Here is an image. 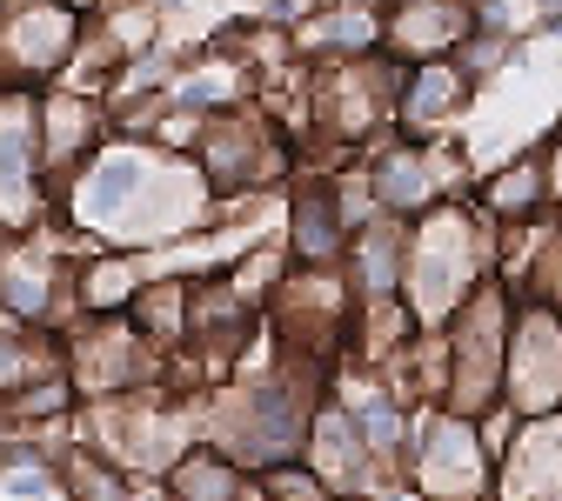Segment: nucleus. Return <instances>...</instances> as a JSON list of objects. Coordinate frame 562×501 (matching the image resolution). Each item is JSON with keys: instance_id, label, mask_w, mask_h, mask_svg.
I'll return each mask as SVG.
<instances>
[{"instance_id": "nucleus-1", "label": "nucleus", "mask_w": 562, "mask_h": 501, "mask_svg": "<svg viewBox=\"0 0 562 501\" xmlns=\"http://www.w3.org/2000/svg\"><path fill=\"white\" fill-rule=\"evenodd\" d=\"M54 221L94 248L155 254L181 248L222 221V201L207 194L194 155H161L155 140L108 134L101 148L54 187Z\"/></svg>"}, {"instance_id": "nucleus-2", "label": "nucleus", "mask_w": 562, "mask_h": 501, "mask_svg": "<svg viewBox=\"0 0 562 501\" xmlns=\"http://www.w3.org/2000/svg\"><path fill=\"white\" fill-rule=\"evenodd\" d=\"M322 395H328L322 368H302V362H281V354H274L268 375H228V382L194 395L201 442H215L248 475L281 468V462H302L308 414L322 408Z\"/></svg>"}, {"instance_id": "nucleus-3", "label": "nucleus", "mask_w": 562, "mask_h": 501, "mask_svg": "<svg viewBox=\"0 0 562 501\" xmlns=\"http://www.w3.org/2000/svg\"><path fill=\"white\" fill-rule=\"evenodd\" d=\"M503 267V235L482 221L469 201H442L436 214L408 221V261H402V308L422 334H442L449 315L496 281Z\"/></svg>"}, {"instance_id": "nucleus-4", "label": "nucleus", "mask_w": 562, "mask_h": 501, "mask_svg": "<svg viewBox=\"0 0 562 501\" xmlns=\"http://www.w3.org/2000/svg\"><path fill=\"white\" fill-rule=\"evenodd\" d=\"M194 395L201 388H140V395H114V401H81L67 428H75V442L108 455L127 481H161L201 442Z\"/></svg>"}, {"instance_id": "nucleus-5", "label": "nucleus", "mask_w": 562, "mask_h": 501, "mask_svg": "<svg viewBox=\"0 0 562 501\" xmlns=\"http://www.w3.org/2000/svg\"><path fill=\"white\" fill-rule=\"evenodd\" d=\"M509 315L516 295L503 281H482V288L449 315L442 328V408L462 421H482L488 408H503V354H509Z\"/></svg>"}, {"instance_id": "nucleus-6", "label": "nucleus", "mask_w": 562, "mask_h": 501, "mask_svg": "<svg viewBox=\"0 0 562 501\" xmlns=\"http://www.w3.org/2000/svg\"><path fill=\"white\" fill-rule=\"evenodd\" d=\"M94 254V241L67 235L60 221H41L27 235L0 241V308L21 328L67 334L75 328V261Z\"/></svg>"}, {"instance_id": "nucleus-7", "label": "nucleus", "mask_w": 562, "mask_h": 501, "mask_svg": "<svg viewBox=\"0 0 562 501\" xmlns=\"http://www.w3.org/2000/svg\"><path fill=\"white\" fill-rule=\"evenodd\" d=\"M194 168L207 181V194H215L222 207L228 201H255V194H274L281 181H289L295 168V140L281 121H268L255 101L248 107H228L201 127L194 140Z\"/></svg>"}, {"instance_id": "nucleus-8", "label": "nucleus", "mask_w": 562, "mask_h": 501, "mask_svg": "<svg viewBox=\"0 0 562 501\" xmlns=\"http://www.w3.org/2000/svg\"><path fill=\"white\" fill-rule=\"evenodd\" d=\"M348 315H356V295H348L341 267H289L281 288L268 295V308H261V328L274 334L281 362H302V368L335 375L341 368Z\"/></svg>"}, {"instance_id": "nucleus-9", "label": "nucleus", "mask_w": 562, "mask_h": 501, "mask_svg": "<svg viewBox=\"0 0 562 501\" xmlns=\"http://www.w3.org/2000/svg\"><path fill=\"white\" fill-rule=\"evenodd\" d=\"M395 88H402V67L389 54L308 67V140H328V148H375V134L395 127Z\"/></svg>"}, {"instance_id": "nucleus-10", "label": "nucleus", "mask_w": 562, "mask_h": 501, "mask_svg": "<svg viewBox=\"0 0 562 501\" xmlns=\"http://www.w3.org/2000/svg\"><path fill=\"white\" fill-rule=\"evenodd\" d=\"M488 481H496V455L482 428L449 408H415L402 488H415V501H488Z\"/></svg>"}, {"instance_id": "nucleus-11", "label": "nucleus", "mask_w": 562, "mask_h": 501, "mask_svg": "<svg viewBox=\"0 0 562 501\" xmlns=\"http://www.w3.org/2000/svg\"><path fill=\"white\" fill-rule=\"evenodd\" d=\"M60 375L75 401H114L140 388H168V354L140 341L127 315H108V321H75L60 334Z\"/></svg>"}, {"instance_id": "nucleus-12", "label": "nucleus", "mask_w": 562, "mask_h": 501, "mask_svg": "<svg viewBox=\"0 0 562 501\" xmlns=\"http://www.w3.org/2000/svg\"><path fill=\"white\" fill-rule=\"evenodd\" d=\"M88 14L67 0H0V88L41 94L81 54Z\"/></svg>"}, {"instance_id": "nucleus-13", "label": "nucleus", "mask_w": 562, "mask_h": 501, "mask_svg": "<svg viewBox=\"0 0 562 501\" xmlns=\"http://www.w3.org/2000/svg\"><path fill=\"white\" fill-rule=\"evenodd\" d=\"M503 408L516 421L562 414V315L542 301H516L509 354H503Z\"/></svg>"}, {"instance_id": "nucleus-14", "label": "nucleus", "mask_w": 562, "mask_h": 501, "mask_svg": "<svg viewBox=\"0 0 562 501\" xmlns=\"http://www.w3.org/2000/svg\"><path fill=\"white\" fill-rule=\"evenodd\" d=\"M54 221V181L34 140V94L0 88V235H27Z\"/></svg>"}, {"instance_id": "nucleus-15", "label": "nucleus", "mask_w": 562, "mask_h": 501, "mask_svg": "<svg viewBox=\"0 0 562 501\" xmlns=\"http://www.w3.org/2000/svg\"><path fill=\"white\" fill-rule=\"evenodd\" d=\"M449 155L422 148V140H382V148L362 155V181H369V201L375 214H389V221H422V214H436L449 201Z\"/></svg>"}, {"instance_id": "nucleus-16", "label": "nucleus", "mask_w": 562, "mask_h": 501, "mask_svg": "<svg viewBox=\"0 0 562 501\" xmlns=\"http://www.w3.org/2000/svg\"><path fill=\"white\" fill-rule=\"evenodd\" d=\"M108 134H114V121H108V101L101 94L67 88V81H54V88L34 94V140H41V168H47L54 187L75 174Z\"/></svg>"}, {"instance_id": "nucleus-17", "label": "nucleus", "mask_w": 562, "mask_h": 501, "mask_svg": "<svg viewBox=\"0 0 562 501\" xmlns=\"http://www.w3.org/2000/svg\"><path fill=\"white\" fill-rule=\"evenodd\" d=\"M382 8V54L395 67L449 60L475 34V0H375Z\"/></svg>"}, {"instance_id": "nucleus-18", "label": "nucleus", "mask_w": 562, "mask_h": 501, "mask_svg": "<svg viewBox=\"0 0 562 501\" xmlns=\"http://www.w3.org/2000/svg\"><path fill=\"white\" fill-rule=\"evenodd\" d=\"M289 47L302 67H341L382 54V8L375 0H308L302 21L289 27Z\"/></svg>"}, {"instance_id": "nucleus-19", "label": "nucleus", "mask_w": 562, "mask_h": 501, "mask_svg": "<svg viewBox=\"0 0 562 501\" xmlns=\"http://www.w3.org/2000/svg\"><path fill=\"white\" fill-rule=\"evenodd\" d=\"M302 468L328 488V494H382V488H395L382 468H375V455L362 448V435H356V421L341 414V401L335 395H322V408L308 414V442H302Z\"/></svg>"}, {"instance_id": "nucleus-20", "label": "nucleus", "mask_w": 562, "mask_h": 501, "mask_svg": "<svg viewBox=\"0 0 562 501\" xmlns=\"http://www.w3.org/2000/svg\"><path fill=\"white\" fill-rule=\"evenodd\" d=\"M488 501H562V414L516 421V435L496 455Z\"/></svg>"}, {"instance_id": "nucleus-21", "label": "nucleus", "mask_w": 562, "mask_h": 501, "mask_svg": "<svg viewBox=\"0 0 562 501\" xmlns=\"http://www.w3.org/2000/svg\"><path fill=\"white\" fill-rule=\"evenodd\" d=\"M469 207H475L496 235L549 221V214H555V194H549V161H542V148H529V155H516V161H503V168H488V174L475 181Z\"/></svg>"}, {"instance_id": "nucleus-22", "label": "nucleus", "mask_w": 562, "mask_h": 501, "mask_svg": "<svg viewBox=\"0 0 562 501\" xmlns=\"http://www.w3.org/2000/svg\"><path fill=\"white\" fill-rule=\"evenodd\" d=\"M289 267H341V248H348V221L328 194V174H302L289 187Z\"/></svg>"}, {"instance_id": "nucleus-23", "label": "nucleus", "mask_w": 562, "mask_h": 501, "mask_svg": "<svg viewBox=\"0 0 562 501\" xmlns=\"http://www.w3.org/2000/svg\"><path fill=\"white\" fill-rule=\"evenodd\" d=\"M475 81L462 75L456 60H422V67H402V88H395V127L408 140H429L436 127H449L462 107H469Z\"/></svg>"}, {"instance_id": "nucleus-24", "label": "nucleus", "mask_w": 562, "mask_h": 501, "mask_svg": "<svg viewBox=\"0 0 562 501\" xmlns=\"http://www.w3.org/2000/svg\"><path fill=\"white\" fill-rule=\"evenodd\" d=\"M402 261H408V221H389V214H375L369 228L348 235L341 248V281L356 301H389L402 295Z\"/></svg>"}, {"instance_id": "nucleus-25", "label": "nucleus", "mask_w": 562, "mask_h": 501, "mask_svg": "<svg viewBox=\"0 0 562 501\" xmlns=\"http://www.w3.org/2000/svg\"><path fill=\"white\" fill-rule=\"evenodd\" d=\"M255 101V75L235 60V54H181V75L168 81V107L194 114V121H215L228 107H248Z\"/></svg>"}, {"instance_id": "nucleus-26", "label": "nucleus", "mask_w": 562, "mask_h": 501, "mask_svg": "<svg viewBox=\"0 0 562 501\" xmlns=\"http://www.w3.org/2000/svg\"><path fill=\"white\" fill-rule=\"evenodd\" d=\"M148 274H155L148 254H121V248H94V254H81V261H75V321L127 315Z\"/></svg>"}, {"instance_id": "nucleus-27", "label": "nucleus", "mask_w": 562, "mask_h": 501, "mask_svg": "<svg viewBox=\"0 0 562 501\" xmlns=\"http://www.w3.org/2000/svg\"><path fill=\"white\" fill-rule=\"evenodd\" d=\"M188 295H194V274L188 267H155L148 281H140V295H134V308H127V321H134V334L148 341L155 354H181V341H188Z\"/></svg>"}, {"instance_id": "nucleus-28", "label": "nucleus", "mask_w": 562, "mask_h": 501, "mask_svg": "<svg viewBox=\"0 0 562 501\" xmlns=\"http://www.w3.org/2000/svg\"><path fill=\"white\" fill-rule=\"evenodd\" d=\"M248 468L241 462H228L215 442H194L168 475H161V488L175 494V501H248Z\"/></svg>"}, {"instance_id": "nucleus-29", "label": "nucleus", "mask_w": 562, "mask_h": 501, "mask_svg": "<svg viewBox=\"0 0 562 501\" xmlns=\"http://www.w3.org/2000/svg\"><path fill=\"white\" fill-rule=\"evenodd\" d=\"M54 494H60V501H127L134 481H127L108 455H94L88 442L67 435V442L54 448Z\"/></svg>"}, {"instance_id": "nucleus-30", "label": "nucleus", "mask_w": 562, "mask_h": 501, "mask_svg": "<svg viewBox=\"0 0 562 501\" xmlns=\"http://www.w3.org/2000/svg\"><path fill=\"white\" fill-rule=\"evenodd\" d=\"M54 375H60V334L21 328V321L0 328V401L34 388V382H54Z\"/></svg>"}, {"instance_id": "nucleus-31", "label": "nucleus", "mask_w": 562, "mask_h": 501, "mask_svg": "<svg viewBox=\"0 0 562 501\" xmlns=\"http://www.w3.org/2000/svg\"><path fill=\"white\" fill-rule=\"evenodd\" d=\"M542 161H549V194L562 201V127H555V134L542 140Z\"/></svg>"}, {"instance_id": "nucleus-32", "label": "nucleus", "mask_w": 562, "mask_h": 501, "mask_svg": "<svg viewBox=\"0 0 562 501\" xmlns=\"http://www.w3.org/2000/svg\"><path fill=\"white\" fill-rule=\"evenodd\" d=\"M127 501H175V494H168L161 481H134V494H127Z\"/></svg>"}, {"instance_id": "nucleus-33", "label": "nucleus", "mask_w": 562, "mask_h": 501, "mask_svg": "<svg viewBox=\"0 0 562 501\" xmlns=\"http://www.w3.org/2000/svg\"><path fill=\"white\" fill-rule=\"evenodd\" d=\"M67 8H81V14H101V8H114V0H67Z\"/></svg>"}, {"instance_id": "nucleus-34", "label": "nucleus", "mask_w": 562, "mask_h": 501, "mask_svg": "<svg viewBox=\"0 0 562 501\" xmlns=\"http://www.w3.org/2000/svg\"><path fill=\"white\" fill-rule=\"evenodd\" d=\"M0 328H8V308H0Z\"/></svg>"}]
</instances>
